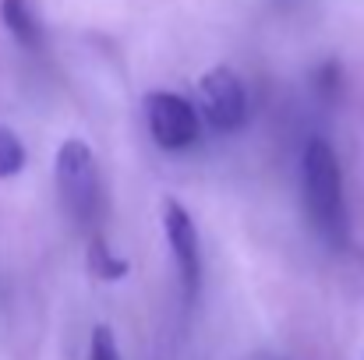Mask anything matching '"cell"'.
Instances as JSON below:
<instances>
[{
	"label": "cell",
	"mask_w": 364,
	"mask_h": 360,
	"mask_svg": "<svg viewBox=\"0 0 364 360\" xmlns=\"http://www.w3.org/2000/svg\"><path fill=\"white\" fill-rule=\"evenodd\" d=\"M301 195H304V212H308L315 237L343 251L350 244V212H347V195H343L340 156L326 138H311L304 145Z\"/></svg>",
	"instance_id": "cell-1"
},
{
	"label": "cell",
	"mask_w": 364,
	"mask_h": 360,
	"mask_svg": "<svg viewBox=\"0 0 364 360\" xmlns=\"http://www.w3.org/2000/svg\"><path fill=\"white\" fill-rule=\"evenodd\" d=\"M53 177H57V191L60 202L68 209V216L92 230L100 223V209H103V187H100V170H96V156L82 138H68L57 148L53 159Z\"/></svg>",
	"instance_id": "cell-2"
},
{
	"label": "cell",
	"mask_w": 364,
	"mask_h": 360,
	"mask_svg": "<svg viewBox=\"0 0 364 360\" xmlns=\"http://www.w3.org/2000/svg\"><path fill=\"white\" fill-rule=\"evenodd\" d=\"M145 120H149L152 141L166 152L191 148L202 134L198 110L177 92H149L145 96Z\"/></svg>",
	"instance_id": "cell-3"
},
{
	"label": "cell",
	"mask_w": 364,
	"mask_h": 360,
	"mask_svg": "<svg viewBox=\"0 0 364 360\" xmlns=\"http://www.w3.org/2000/svg\"><path fill=\"white\" fill-rule=\"evenodd\" d=\"M198 96H202V114L205 124L220 134H230V131H241L244 120H247V89L237 78L234 67L220 64L213 71H205L198 78Z\"/></svg>",
	"instance_id": "cell-4"
},
{
	"label": "cell",
	"mask_w": 364,
	"mask_h": 360,
	"mask_svg": "<svg viewBox=\"0 0 364 360\" xmlns=\"http://www.w3.org/2000/svg\"><path fill=\"white\" fill-rule=\"evenodd\" d=\"M163 234H166L181 286H184V300L191 304L202 286V247H198V227H195L191 212L177 198L163 202Z\"/></svg>",
	"instance_id": "cell-5"
},
{
	"label": "cell",
	"mask_w": 364,
	"mask_h": 360,
	"mask_svg": "<svg viewBox=\"0 0 364 360\" xmlns=\"http://www.w3.org/2000/svg\"><path fill=\"white\" fill-rule=\"evenodd\" d=\"M0 21L21 46H39V21L28 7V0H0Z\"/></svg>",
	"instance_id": "cell-6"
},
{
	"label": "cell",
	"mask_w": 364,
	"mask_h": 360,
	"mask_svg": "<svg viewBox=\"0 0 364 360\" xmlns=\"http://www.w3.org/2000/svg\"><path fill=\"white\" fill-rule=\"evenodd\" d=\"M89 272L100 276V279H107V283H114V279H121L124 272H127V261L117 258L100 234H92V240H89Z\"/></svg>",
	"instance_id": "cell-7"
},
{
	"label": "cell",
	"mask_w": 364,
	"mask_h": 360,
	"mask_svg": "<svg viewBox=\"0 0 364 360\" xmlns=\"http://www.w3.org/2000/svg\"><path fill=\"white\" fill-rule=\"evenodd\" d=\"M21 170H25V145L11 127L0 124V180L18 177Z\"/></svg>",
	"instance_id": "cell-8"
},
{
	"label": "cell",
	"mask_w": 364,
	"mask_h": 360,
	"mask_svg": "<svg viewBox=\"0 0 364 360\" xmlns=\"http://www.w3.org/2000/svg\"><path fill=\"white\" fill-rule=\"evenodd\" d=\"M89 360H121V350H117V339H114L110 325H96V329H92Z\"/></svg>",
	"instance_id": "cell-9"
},
{
	"label": "cell",
	"mask_w": 364,
	"mask_h": 360,
	"mask_svg": "<svg viewBox=\"0 0 364 360\" xmlns=\"http://www.w3.org/2000/svg\"><path fill=\"white\" fill-rule=\"evenodd\" d=\"M361 360H364V357H361Z\"/></svg>",
	"instance_id": "cell-10"
}]
</instances>
